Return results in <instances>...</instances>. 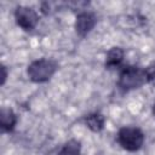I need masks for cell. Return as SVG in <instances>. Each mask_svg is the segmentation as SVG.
Listing matches in <instances>:
<instances>
[{"mask_svg": "<svg viewBox=\"0 0 155 155\" xmlns=\"http://www.w3.org/2000/svg\"><path fill=\"white\" fill-rule=\"evenodd\" d=\"M1 71H2V75H1V85L5 84L6 81V78H7V73H6V67H1Z\"/></svg>", "mask_w": 155, "mask_h": 155, "instance_id": "obj_11", "label": "cell"}, {"mask_svg": "<svg viewBox=\"0 0 155 155\" xmlns=\"http://www.w3.org/2000/svg\"><path fill=\"white\" fill-rule=\"evenodd\" d=\"M147 71V78H148V81L155 84V63L150 67H148V69H145Z\"/></svg>", "mask_w": 155, "mask_h": 155, "instance_id": "obj_10", "label": "cell"}, {"mask_svg": "<svg viewBox=\"0 0 155 155\" xmlns=\"http://www.w3.org/2000/svg\"><path fill=\"white\" fill-rule=\"evenodd\" d=\"M15 19H16V23L23 30L30 31L36 27L39 22V16L33 7L17 6L15 10Z\"/></svg>", "mask_w": 155, "mask_h": 155, "instance_id": "obj_4", "label": "cell"}, {"mask_svg": "<svg viewBox=\"0 0 155 155\" xmlns=\"http://www.w3.org/2000/svg\"><path fill=\"white\" fill-rule=\"evenodd\" d=\"M17 124V115L11 108H1L0 110V128L1 132H11Z\"/></svg>", "mask_w": 155, "mask_h": 155, "instance_id": "obj_6", "label": "cell"}, {"mask_svg": "<svg viewBox=\"0 0 155 155\" xmlns=\"http://www.w3.org/2000/svg\"><path fill=\"white\" fill-rule=\"evenodd\" d=\"M124 61V51L120 47H111L105 57V67L109 69L117 68Z\"/></svg>", "mask_w": 155, "mask_h": 155, "instance_id": "obj_7", "label": "cell"}, {"mask_svg": "<svg viewBox=\"0 0 155 155\" xmlns=\"http://www.w3.org/2000/svg\"><path fill=\"white\" fill-rule=\"evenodd\" d=\"M81 153V143L76 139H70L63 144L58 155H80Z\"/></svg>", "mask_w": 155, "mask_h": 155, "instance_id": "obj_9", "label": "cell"}, {"mask_svg": "<svg viewBox=\"0 0 155 155\" xmlns=\"http://www.w3.org/2000/svg\"><path fill=\"white\" fill-rule=\"evenodd\" d=\"M97 18L94 13L90 11H82L76 16L75 21V30L80 36H86L96 25Z\"/></svg>", "mask_w": 155, "mask_h": 155, "instance_id": "obj_5", "label": "cell"}, {"mask_svg": "<svg viewBox=\"0 0 155 155\" xmlns=\"http://www.w3.org/2000/svg\"><path fill=\"white\" fill-rule=\"evenodd\" d=\"M148 81L145 69L139 67H126L121 70L117 80V87L122 92H128L142 87Z\"/></svg>", "mask_w": 155, "mask_h": 155, "instance_id": "obj_1", "label": "cell"}, {"mask_svg": "<svg viewBox=\"0 0 155 155\" xmlns=\"http://www.w3.org/2000/svg\"><path fill=\"white\" fill-rule=\"evenodd\" d=\"M153 114H154V116H155V104H154V107H153Z\"/></svg>", "mask_w": 155, "mask_h": 155, "instance_id": "obj_12", "label": "cell"}, {"mask_svg": "<svg viewBox=\"0 0 155 155\" xmlns=\"http://www.w3.org/2000/svg\"><path fill=\"white\" fill-rule=\"evenodd\" d=\"M104 122H105V119L99 113H92L85 117L86 126L93 132H101L104 128Z\"/></svg>", "mask_w": 155, "mask_h": 155, "instance_id": "obj_8", "label": "cell"}, {"mask_svg": "<svg viewBox=\"0 0 155 155\" xmlns=\"http://www.w3.org/2000/svg\"><path fill=\"white\" fill-rule=\"evenodd\" d=\"M57 69L58 64L56 61L50 58H41L31 62L28 65L27 74L34 82H45L53 76Z\"/></svg>", "mask_w": 155, "mask_h": 155, "instance_id": "obj_2", "label": "cell"}, {"mask_svg": "<svg viewBox=\"0 0 155 155\" xmlns=\"http://www.w3.org/2000/svg\"><path fill=\"white\" fill-rule=\"evenodd\" d=\"M117 142L124 149L128 151H137L144 143V134L138 127L126 126L120 128L117 132Z\"/></svg>", "mask_w": 155, "mask_h": 155, "instance_id": "obj_3", "label": "cell"}]
</instances>
